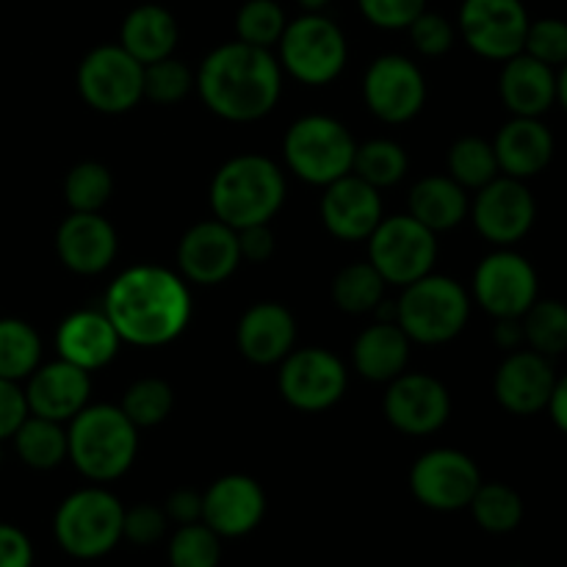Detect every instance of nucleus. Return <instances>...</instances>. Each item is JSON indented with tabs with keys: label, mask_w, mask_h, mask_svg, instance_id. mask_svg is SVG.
I'll return each instance as SVG.
<instances>
[{
	"label": "nucleus",
	"mask_w": 567,
	"mask_h": 567,
	"mask_svg": "<svg viewBox=\"0 0 567 567\" xmlns=\"http://www.w3.org/2000/svg\"><path fill=\"white\" fill-rule=\"evenodd\" d=\"M103 310L122 343L153 349L186 332L194 305L188 282L177 271L158 264H136L114 277Z\"/></svg>",
	"instance_id": "nucleus-1"
},
{
	"label": "nucleus",
	"mask_w": 567,
	"mask_h": 567,
	"mask_svg": "<svg viewBox=\"0 0 567 567\" xmlns=\"http://www.w3.org/2000/svg\"><path fill=\"white\" fill-rule=\"evenodd\" d=\"M194 89L219 120L258 122L280 103L282 66L271 50L233 39L205 55Z\"/></svg>",
	"instance_id": "nucleus-2"
},
{
	"label": "nucleus",
	"mask_w": 567,
	"mask_h": 567,
	"mask_svg": "<svg viewBox=\"0 0 567 567\" xmlns=\"http://www.w3.org/2000/svg\"><path fill=\"white\" fill-rule=\"evenodd\" d=\"M286 175L266 155L244 153L225 161L210 181V210L233 230L271 225L286 203Z\"/></svg>",
	"instance_id": "nucleus-3"
},
{
	"label": "nucleus",
	"mask_w": 567,
	"mask_h": 567,
	"mask_svg": "<svg viewBox=\"0 0 567 567\" xmlns=\"http://www.w3.org/2000/svg\"><path fill=\"white\" fill-rule=\"evenodd\" d=\"M136 454L138 430L120 404H86L66 424V460L97 485L125 476Z\"/></svg>",
	"instance_id": "nucleus-4"
},
{
	"label": "nucleus",
	"mask_w": 567,
	"mask_h": 567,
	"mask_svg": "<svg viewBox=\"0 0 567 567\" xmlns=\"http://www.w3.org/2000/svg\"><path fill=\"white\" fill-rule=\"evenodd\" d=\"M471 316V293L454 277L430 271L402 288L396 299V324L421 347H441L465 330Z\"/></svg>",
	"instance_id": "nucleus-5"
},
{
	"label": "nucleus",
	"mask_w": 567,
	"mask_h": 567,
	"mask_svg": "<svg viewBox=\"0 0 567 567\" xmlns=\"http://www.w3.org/2000/svg\"><path fill=\"white\" fill-rule=\"evenodd\" d=\"M358 142L341 120L308 114L291 122L282 138V158L288 172L310 186H330L352 172Z\"/></svg>",
	"instance_id": "nucleus-6"
},
{
	"label": "nucleus",
	"mask_w": 567,
	"mask_h": 567,
	"mask_svg": "<svg viewBox=\"0 0 567 567\" xmlns=\"http://www.w3.org/2000/svg\"><path fill=\"white\" fill-rule=\"evenodd\" d=\"M277 61L293 81L305 86H327L349 61L347 33L321 11H305L297 20H288L277 42Z\"/></svg>",
	"instance_id": "nucleus-7"
},
{
	"label": "nucleus",
	"mask_w": 567,
	"mask_h": 567,
	"mask_svg": "<svg viewBox=\"0 0 567 567\" xmlns=\"http://www.w3.org/2000/svg\"><path fill=\"white\" fill-rule=\"evenodd\" d=\"M125 507L105 487H83L59 504L53 535L75 559H97L122 540Z\"/></svg>",
	"instance_id": "nucleus-8"
},
{
	"label": "nucleus",
	"mask_w": 567,
	"mask_h": 567,
	"mask_svg": "<svg viewBox=\"0 0 567 567\" xmlns=\"http://www.w3.org/2000/svg\"><path fill=\"white\" fill-rule=\"evenodd\" d=\"M78 94L100 114H125L144 100V64L120 42L89 50L78 64Z\"/></svg>",
	"instance_id": "nucleus-9"
},
{
	"label": "nucleus",
	"mask_w": 567,
	"mask_h": 567,
	"mask_svg": "<svg viewBox=\"0 0 567 567\" xmlns=\"http://www.w3.org/2000/svg\"><path fill=\"white\" fill-rule=\"evenodd\" d=\"M369 260L388 286L404 288L435 269L437 236L410 214L385 216L369 236Z\"/></svg>",
	"instance_id": "nucleus-10"
},
{
	"label": "nucleus",
	"mask_w": 567,
	"mask_h": 567,
	"mask_svg": "<svg viewBox=\"0 0 567 567\" xmlns=\"http://www.w3.org/2000/svg\"><path fill=\"white\" fill-rule=\"evenodd\" d=\"M349 385V371L336 352L321 347L293 349L277 371L280 396L302 413L336 408Z\"/></svg>",
	"instance_id": "nucleus-11"
},
{
	"label": "nucleus",
	"mask_w": 567,
	"mask_h": 567,
	"mask_svg": "<svg viewBox=\"0 0 567 567\" xmlns=\"http://www.w3.org/2000/svg\"><path fill=\"white\" fill-rule=\"evenodd\" d=\"M471 291L493 319H520L540 297V280L524 255L513 247H498L476 266Z\"/></svg>",
	"instance_id": "nucleus-12"
},
{
	"label": "nucleus",
	"mask_w": 567,
	"mask_h": 567,
	"mask_svg": "<svg viewBox=\"0 0 567 567\" xmlns=\"http://www.w3.org/2000/svg\"><path fill=\"white\" fill-rule=\"evenodd\" d=\"M529 22L524 0H463L457 31L476 55L507 61L524 53Z\"/></svg>",
	"instance_id": "nucleus-13"
},
{
	"label": "nucleus",
	"mask_w": 567,
	"mask_h": 567,
	"mask_svg": "<svg viewBox=\"0 0 567 567\" xmlns=\"http://www.w3.org/2000/svg\"><path fill=\"white\" fill-rule=\"evenodd\" d=\"M363 103L388 125L415 120L426 105V78L413 59L385 53L369 64L363 75Z\"/></svg>",
	"instance_id": "nucleus-14"
},
{
	"label": "nucleus",
	"mask_w": 567,
	"mask_h": 567,
	"mask_svg": "<svg viewBox=\"0 0 567 567\" xmlns=\"http://www.w3.org/2000/svg\"><path fill=\"white\" fill-rule=\"evenodd\" d=\"M468 219L474 221L476 233L496 247H515L529 236L537 219L535 194L529 192L526 181L498 175L471 199Z\"/></svg>",
	"instance_id": "nucleus-15"
},
{
	"label": "nucleus",
	"mask_w": 567,
	"mask_h": 567,
	"mask_svg": "<svg viewBox=\"0 0 567 567\" xmlns=\"http://www.w3.org/2000/svg\"><path fill=\"white\" fill-rule=\"evenodd\" d=\"M382 415L396 432L424 437L443 430L452 415V393L437 377L404 371L388 382L382 396Z\"/></svg>",
	"instance_id": "nucleus-16"
},
{
	"label": "nucleus",
	"mask_w": 567,
	"mask_h": 567,
	"mask_svg": "<svg viewBox=\"0 0 567 567\" xmlns=\"http://www.w3.org/2000/svg\"><path fill=\"white\" fill-rule=\"evenodd\" d=\"M482 474L474 460L457 449H432L410 468V491L424 507L437 513H457L474 498Z\"/></svg>",
	"instance_id": "nucleus-17"
},
{
	"label": "nucleus",
	"mask_w": 567,
	"mask_h": 567,
	"mask_svg": "<svg viewBox=\"0 0 567 567\" xmlns=\"http://www.w3.org/2000/svg\"><path fill=\"white\" fill-rule=\"evenodd\" d=\"M241 264L238 233L216 216L188 227L177 244V275L188 286H219L230 280Z\"/></svg>",
	"instance_id": "nucleus-18"
},
{
	"label": "nucleus",
	"mask_w": 567,
	"mask_h": 567,
	"mask_svg": "<svg viewBox=\"0 0 567 567\" xmlns=\"http://www.w3.org/2000/svg\"><path fill=\"white\" fill-rule=\"evenodd\" d=\"M554 385H557V371H554L551 358L520 347L507 352V358L496 369L493 396L509 415L529 419L548 408Z\"/></svg>",
	"instance_id": "nucleus-19"
},
{
	"label": "nucleus",
	"mask_w": 567,
	"mask_h": 567,
	"mask_svg": "<svg viewBox=\"0 0 567 567\" xmlns=\"http://www.w3.org/2000/svg\"><path fill=\"white\" fill-rule=\"evenodd\" d=\"M327 233L338 241H369L371 233L385 219L382 194L358 175H343L341 181L324 186L319 205Z\"/></svg>",
	"instance_id": "nucleus-20"
},
{
	"label": "nucleus",
	"mask_w": 567,
	"mask_h": 567,
	"mask_svg": "<svg viewBox=\"0 0 567 567\" xmlns=\"http://www.w3.org/2000/svg\"><path fill=\"white\" fill-rule=\"evenodd\" d=\"M266 515V493L247 474L219 476L203 493V524L219 537H244L258 529Z\"/></svg>",
	"instance_id": "nucleus-21"
},
{
	"label": "nucleus",
	"mask_w": 567,
	"mask_h": 567,
	"mask_svg": "<svg viewBox=\"0 0 567 567\" xmlns=\"http://www.w3.org/2000/svg\"><path fill=\"white\" fill-rule=\"evenodd\" d=\"M22 391H25L28 413L70 424L92 399V377L59 358L53 363H39Z\"/></svg>",
	"instance_id": "nucleus-22"
},
{
	"label": "nucleus",
	"mask_w": 567,
	"mask_h": 567,
	"mask_svg": "<svg viewBox=\"0 0 567 567\" xmlns=\"http://www.w3.org/2000/svg\"><path fill=\"white\" fill-rule=\"evenodd\" d=\"M120 238L103 214H75L70 210L55 230V255L61 266L83 277L103 275L116 258Z\"/></svg>",
	"instance_id": "nucleus-23"
},
{
	"label": "nucleus",
	"mask_w": 567,
	"mask_h": 567,
	"mask_svg": "<svg viewBox=\"0 0 567 567\" xmlns=\"http://www.w3.org/2000/svg\"><path fill=\"white\" fill-rule=\"evenodd\" d=\"M236 347L249 363L280 365L297 349V319L282 302H255L238 319Z\"/></svg>",
	"instance_id": "nucleus-24"
},
{
	"label": "nucleus",
	"mask_w": 567,
	"mask_h": 567,
	"mask_svg": "<svg viewBox=\"0 0 567 567\" xmlns=\"http://www.w3.org/2000/svg\"><path fill=\"white\" fill-rule=\"evenodd\" d=\"M122 347L120 332L114 330L105 310H75L55 330V352L61 360L83 371L105 369Z\"/></svg>",
	"instance_id": "nucleus-25"
},
{
	"label": "nucleus",
	"mask_w": 567,
	"mask_h": 567,
	"mask_svg": "<svg viewBox=\"0 0 567 567\" xmlns=\"http://www.w3.org/2000/svg\"><path fill=\"white\" fill-rule=\"evenodd\" d=\"M498 172L515 181H532L554 158V133L540 116H513L493 138Z\"/></svg>",
	"instance_id": "nucleus-26"
},
{
	"label": "nucleus",
	"mask_w": 567,
	"mask_h": 567,
	"mask_svg": "<svg viewBox=\"0 0 567 567\" xmlns=\"http://www.w3.org/2000/svg\"><path fill=\"white\" fill-rule=\"evenodd\" d=\"M498 94L513 116H543L557 105V70L529 53L502 61Z\"/></svg>",
	"instance_id": "nucleus-27"
},
{
	"label": "nucleus",
	"mask_w": 567,
	"mask_h": 567,
	"mask_svg": "<svg viewBox=\"0 0 567 567\" xmlns=\"http://www.w3.org/2000/svg\"><path fill=\"white\" fill-rule=\"evenodd\" d=\"M410 349H413V341L404 336V330L396 321L377 319L374 324L365 327L354 338L352 365L363 380L388 385V382L408 371Z\"/></svg>",
	"instance_id": "nucleus-28"
},
{
	"label": "nucleus",
	"mask_w": 567,
	"mask_h": 567,
	"mask_svg": "<svg viewBox=\"0 0 567 567\" xmlns=\"http://www.w3.org/2000/svg\"><path fill=\"white\" fill-rule=\"evenodd\" d=\"M177 42H181V28L166 6H136L127 11L120 25V44L144 66L166 59V55H175Z\"/></svg>",
	"instance_id": "nucleus-29"
},
{
	"label": "nucleus",
	"mask_w": 567,
	"mask_h": 567,
	"mask_svg": "<svg viewBox=\"0 0 567 567\" xmlns=\"http://www.w3.org/2000/svg\"><path fill=\"white\" fill-rule=\"evenodd\" d=\"M471 197L457 181L449 175H430L421 177L408 197V214L432 233L454 230L468 219Z\"/></svg>",
	"instance_id": "nucleus-30"
},
{
	"label": "nucleus",
	"mask_w": 567,
	"mask_h": 567,
	"mask_svg": "<svg viewBox=\"0 0 567 567\" xmlns=\"http://www.w3.org/2000/svg\"><path fill=\"white\" fill-rule=\"evenodd\" d=\"M11 443L28 468L53 471L66 460V424L28 413L20 430L11 435Z\"/></svg>",
	"instance_id": "nucleus-31"
},
{
	"label": "nucleus",
	"mask_w": 567,
	"mask_h": 567,
	"mask_svg": "<svg viewBox=\"0 0 567 567\" xmlns=\"http://www.w3.org/2000/svg\"><path fill=\"white\" fill-rule=\"evenodd\" d=\"M385 277L371 266V260L343 266L332 280V302L341 313L374 316V310L385 302Z\"/></svg>",
	"instance_id": "nucleus-32"
},
{
	"label": "nucleus",
	"mask_w": 567,
	"mask_h": 567,
	"mask_svg": "<svg viewBox=\"0 0 567 567\" xmlns=\"http://www.w3.org/2000/svg\"><path fill=\"white\" fill-rule=\"evenodd\" d=\"M42 363V338L28 321L0 319V380L25 382Z\"/></svg>",
	"instance_id": "nucleus-33"
},
{
	"label": "nucleus",
	"mask_w": 567,
	"mask_h": 567,
	"mask_svg": "<svg viewBox=\"0 0 567 567\" xmlns=\"http://www.w3.org/2000/svg\"><path fill=\"white\" fill-rule=\"evenodd\" d=\"M524 324V347L543 358H559L567 352V305L559 299H535L520 316Z\"/></svg>",
	"instance_id": "nucleus-34"
},
{
	"label": "nucleus",
	"mask_w": 567,
	"mask_h": 567,
	"mask_svg": "<svg viewBox=\"0 0 567 567\" xmlns=\"http://www.w3.org/2000/svg\"><path fill=\"white\" fill-rule=\"evenodd\" d=\"M476 524L491 535H507L515 532L524 520V498L515 487L504 482H482L468 504Z\"/></svg>",
	"instance_id": "nucleus-35"
},
{
	"label": "nucleus",
	"mask_w": 567,
	"mask_h": 567,
	"mask_svg": "<svg viewBox=\"0 0 567 567\" xmlns=\"http://www.w3.org/2000/svg\"><path fill=\"white\" fill-rule=\"evenodd\" d=\"M446 169L452 181H457L465 192H480L491 181H496L498 172L496 150L493 142L482 136H463L449 147Z\"/></svg>",
	"instance_id": "nucleus-36"
},
{
	"label": "nucleus",
	"mask_w": 567,
	"mask_h": 567,
	"mask_svg": "<svg viewBox=\"0 0 567 567\" xmlns=\"http://www.w3.org/2000/svg\"><path fill=\"white\" fill-rule=\"evenodd\" d=\"M410 169V158L404 147L393 138H371V142L358 144L354 150L352 175L360 181L371 183L374 188H391L404 181Z\"/></svg>",
	"instance_id": "nucleus-37"
},
{
	"label": "nucleus",
	"mask_w": 567,
	"mask_h": 567,
	"mask_svg": "<svg viewBox=\"0 0 567 567\" xmlns=\"http://www.w3.org/2000/svg\"><path fill=\"white\" fill-rule=\"evenodd\" d=\"M120 408L136 430H153L164 424L175 410V391L161 377H142L125 388Z\"/></svg>",
	"instance_id": "nucleus-38"
},
{
	"label": "nucleus",
	"mask_w": 567,
	"mask_h": 567,
	"mask_svg": "<svg viewBox=\"0 0 567 567\" xmlns=\"http://www.w3.org/2000/svg\"><path fill=\"white\" fill-rule=\"evenodd\" d=\"M114 194V175L100 161H81L64 177V203L75 214H100Z\"/></svg>",
	"instance_id": "nucleus-39"
},
{
	"label": "nucleus",
	"mask_w": 567,
	"mask_h": 567,
	"mask_svg": "<svg viewBox=\"0 0 567 567\" xmlns=\"http://www.w3.org/2000/svg\"><path fill=\"white\" fill-rule=\"evenodd\" d=\"M286 25L288 14L277 0H247L236 11V39L255 48H277Z\"/></svg>",
	"instance_id": "nucleus-40"
},
{
	"label": "nucleus",
	"mask_w": 567,
	"mask_h": 567,
	"mask_svg": "<svg viewBox=\"0 0 567 567\" xmlns=\"http://www.w3.org/2000/svg\"><path fill=\"white\" fill-rule=\"evenodd\" d=\"M194 72L186 61L166 55L144 66V100L155 105H177L192 94Z\"/></svg>",
	"instance_id": "nucleus-41"
},
{
	"label": "nucleus",
	"mask_w": 567,
	"mask_h": 567,
	"mask_svg": "<svg viewBox=\"0 0 567 567\" xmlns=\"http://www.w3.org/2000/svg\"><path fill=\"white\" fill-rule=\"evenodd\" d=\"M221 537L203 520L197 524L177 526L169 540V565L172 567H219Z\"/></svg>",
	"instance_id": "nucleus-42"
},
{
	"label": "nucleus",
	"mask_w": 567,
	"mask_h": 567,
	"mask_svg": "<svg viewBox=\"0 0 567 567\" xmlns=\"http://www.w3.org/2000/svg\"><path fill=\"white\" fill-rule=\"evenodd\" d=\"M408 33L413 50L419 55H424V59H441L457 42V25L446 14H437V11L430 9H424L410 22Z\"/></svg>",
	"instance_id": "nucleus-43"
},
{
	"label": "nucleus",
	"mask_w": 567,
	"mask_h": 567,
	"mask_svg": "<svg viewBox=\"0 0 567 567\" xmlns=\"http://www.w3.org/2000/svg\"><path fill=\"white\" fill-rule=\"evenodd\" d=\"M524 53L554 66V70L567 64V22L559 20V17L532 20L529 31H526Z\"/></svg>",
	"instance_id": "nucleus-44"
},
{
	"label": "nucleus",
	"mask_w": 567,
	"mask_h": 567,
	"mask_svg": "<svg viewBox=\"0 0 567 567\" xmlns=\"http://www.w3.org/2000/svg\"><path fill=\"white\" fill-rule=\"evenodd\" d=\"M365 22L382 31H408L410 22L426 9V0H358Z\"/></svg>",
	"instance_id": "nucleus-45"
},
{
	"label": "nucleus",
	"mask_w": 567,
	"mask_h": 567,
	"mask_svg": "<svg viewBox=\"0 0 567 567\" xmlns=\"http://www.w3.org/2000/svg\"><path fill=\"white\" fill-rule=\"evenodd\" d=\"M166 526H169V518H166L164 507L133 504L131 509H125V518H122V537L131 540L133 546H153L166 535Z\"/></svg>",
	"instance_id": "nucleus-46"
},
{
	"label": "nucleus",
	"mask_w": 567,
	"mask_h": 567,
	"mask_svg": "<svg viewBox=\"0 0 567 567\" xmlns=\"http://www.w3.org/2000/svg\"><path fill=\"white\" fill-rule=\"evenodd\" d=\"M28 419L25 391L20 382L0 380V443L11 441L22 421Z\"/></svg>",
	"instance_id": "nucleus-47"
},
{
	"label": "nucleus",
	"mask_w": 567,
	"mask_h": 567,
	"mask_svg": "<svg viewBox=\"0 0 567 567\" xmlns=\"http://www.w3.org/2000/svg\"><path fill=\"white\" fill-rule=\"evenodd\" d=\"M238 233V249H241V260L247 264H266L275 255L277 241L275 233H271V225H252L241 227Z\"/></svg>",
	"instance_id": "nucleus-48"
},
{
	"label": "nucleus",
	"mask_w": 567,
	"mask_h": 567,
	"mask_svg": "<svg viewBox=\"0 0 567 567\" xmlns=\"http://www.w3.org/2000/svg\"><path fill=\"white\" fill-rule=\"evenodd\" d=\"M33 546L22 529L0 524V567H31Z\"/></svg>",
	"instance_id": "nucleus-49"
},
{
	"label": "nucleus",
	"mask_w": 567,
	"mask_h": 567,
	"mask_svg": "<svg viewBox=\"0 0 567 567\" xmlns=\"http://www.w3.org/2000/svg\"><path fill=\"white\" fill-rule=\"evenodd\" d=\"M164 513L177 526L197 524V520H203V493L192 491V487H181V491L166 498Z\"/></svg>",
	"instance_id": "nucleus-50"
},
{
	"label": "nucleus",
	"mask_w": 567,
	"mask_h": 567,
	"mask_svg": "<svg viewBox=\"0 0 567 567\" xmlns=\"http://www.w3.org/2000/svg\"><path fill=\"white\" fill-rule=\"evenodd\" d=\"M493 341L504 352H515V349L524 347V324H520V319H496Z\"/></svg>",
	"instance_id": "nucleus-51"
},
{
	"label": "nucleus",
	"mask_w": 567,
	"mask_h": 567,
	"mask_svg": "<svg viewBox=\"0 0 567 567\" xmlns=\"http://www.w3.org/2000/svg\"><path fill=\"white\" fill-rule=\"evenodd\" d=\"M546 410H548V415H551L554 426L567 435V374L557 377V385H554Z\"/></svg>",
	"instance_id": "nucleus-52"
},
{
	"label": "nucleus",
	"mask_w": 567,
	"mask_h": 567,
	"mask_svg": "<svg viewBox=\"0 0 567 567\" xmlns=\"http://www.w3.org/2000/svg\"><path fill=\"white\" fill-rule=\"evenodd\" d=\"M557 103L563 105L567 114V64H563L557 70Z\"/></svg>",
	"instance_id": "nucleus-53"
},
{
	"label": "nucleus",
	"mask_w": 567,
	"mask_h": 567,
	"mask_svg": "<svg viewBox=\"0 0 567 567\" xmlns=\"http://www.w3.org/2000/svg\"><path fill=\"white\" fill-rule=\"evenodd\" d=\"M305 11H321L332 3V0H297Z\"/></svg>",
	"instance_id": "nucleus-54"
},
{
	"label": "nucleus",
	"mask_w": 567,
	"mask_h": 567,
	"mask_svg": "<svg viewBox=\"0 0 567 567\" xmlns=\"http://www.w3.org/2000/svg\"><path fill=\"white\" fill-rule=\"evenodd\" d=\"M0 463H3V443H0Z\"/></svg>",
	"instance_id": "nucleus-55"
},
{
	"label": "nucleus",
	"mask_w": 567,
	"mask_h": 567,
	"mask_svg": "<svg viewBox=\"0 0 567 567\" xmlns=\"http://www.w3.org/2000/svg\"><path fill=\"white\" fill-rule=\"evenodd\" d=\"M509 567H520V565H509Z\"/></svg>",
	"instance_id": "nucleus-56"
}]
</instances>
